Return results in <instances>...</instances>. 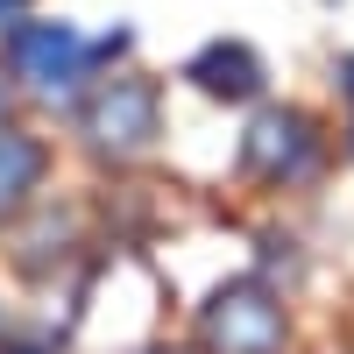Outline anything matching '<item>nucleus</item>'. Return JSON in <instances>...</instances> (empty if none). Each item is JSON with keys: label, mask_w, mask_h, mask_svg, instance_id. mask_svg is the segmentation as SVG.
<instances>
[{"label": "nucleus", "mask_w": 354, "mask_h": 354, "mask_svg": "<svg viewBox=\"0 0 354 354\" xmlns=\"http://www.w3.org/2000/svg\"><path fill=\"white\" fill-rule=\"evenodd\" d=\"M8 64L15 78H28L36 93H78V78H93V43L78 36L71 21H15L8 28Z\"/></svg>", "instance_id": "obj_3"}, {"label": "nucleus", "mask_w": 354, "mask_h": 354, "mask_svg": "<svg viewBox=\"0 0 354 354\" xmlns=\"http://www.w3.org/2000/svg\"><path fill=\"white\" fill-rule=\"evenodd\" d=\"M347 149H354V142H347Z\"/></svg>", "instance_id": "obj_11"}, {"label": "nucleus", "mask_w": 354, "mask_h": 354, "mask_svg": "<svg viewBox=\"0 0 354 354\" xmlns=\"http://www.w3.org/2000/svg\"><path fill=\"white\" fill-rule=\"evenodd\" d=\"M290 312L262 277H234L198 305V354H283Z\"/></svg>", "instance_id": "obj_1"}, {"label": "nucleus", "mask_w": 354, "mask_h": 354, "mask_svg": "<svg viewBox=\"0 0 354 354\" xmlns=\"http://www.w3.org/2000/svg\"><path fill=\"white\" fill-rule=\"evenodd\" d=\"M312 149H319L312 113H298V106H270V113H255L248 135H241V170L262 177V185H290V177L312 170Z\"/></svg>", "instance_id": "obj_4"}, {"label": "nucleus", "mask_w": 354, "mask_h": 354, "mask_svg": "<svg viewBox=\"0 0 354 354\" xmlns=\"http://www.w3.org/2000/svg\"><path fill=\"white\" fill-rule=\"evenodd\" d=\"M185 78L198 85L205 100H255L262 93V57L248 43H205L185 64Z\"/></svg>", "instance_id": "obj_6"}, {"label": "nucleus", "mask_w": 354, "mask_h": 354, "mask_svg": "<svg viewBox=\"0 0 354 354\" xmlns=\"http://www.w3.org/2000/svg\"><path fill=\"white\" fill-rule=\"evenodd\" d=\"M340 85H347V93H354V57H347V64H340Z\"/></svg>", "instance_id": "obj_8"}, {"label": "nucleus", "mask_w": 354, "mask_h": 354, "mask_svg": "<svg viewBox=\"0 0 354 354\" xmlns=\"http://www.w3.org/2000/svg\"><path fill=\"white\" fill-rule=\"evenodd\" d=\"M43 170H50V149L28 128H8L0 121V227L28 213V198L43 192Z\"/></svg>", "instance_id": "obj_5"}, {"label": "nucleus", "mask_w": 354, "mask_h": 354, "mask_svg": "<svg viewBox=\"0 0 354 354\" xmlns=\"http://www.w3.org/2000/svg\"><path fill=\"white\" fill-rule=\"evenodd\" d=\"M0 354H50L43 340H0Z\"/></svg>", "instance_id": "obj_7"}, {"label": "nucleus", "mask_w": 354, "mask_h": 354, "mask_svg": "<svg viewBox=\"0 0 354 354\" xmlns=\"http://www.w3.org/2000/svg\"><path fill=\"white\" fill-rule=\"evenodd\" d=\"M78 135L93 142V156L106 163H135V156H149L156 149V135H163V100H156V85L149 78H100L93 93H85L78 106Z\"/></svg>", "instance_id": "obj_2"}, {"label": "nucleus", "mask_w": 354, "mask_h": 354, "mask_svg": "<svg viewBox=\"0 0 354 354\" xmlns=\"http://www.w3.org/2000/svg\"><path fill=\"white\" fill-rule=\"evenodd\" d=\"M0 113H8V78H0Z\"/></svg>", "instance_id": "obj_10"}, {"label": "nucleus", "mask_w": 354, "mask_h": 354, "mask_svg": "<svg viewBox=\"0 0 354 354\" xmlns=\"http://www.w3.org/2000/svg\"><path fill=\"white\" fill-rule=\"evenodd\" d=\"M142 354H185V347H142Z\"/></svg>", "instance_id": "obj_9"}]
</instances>
